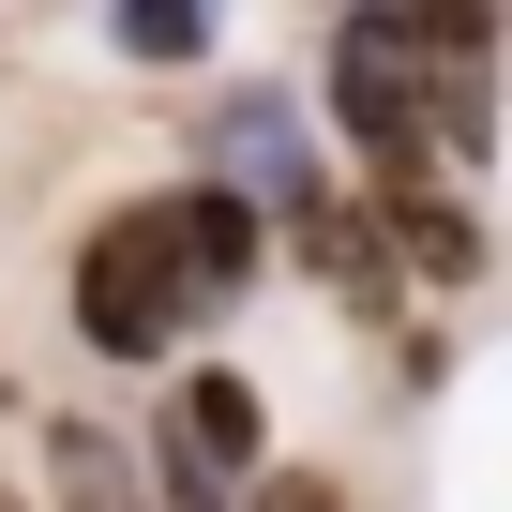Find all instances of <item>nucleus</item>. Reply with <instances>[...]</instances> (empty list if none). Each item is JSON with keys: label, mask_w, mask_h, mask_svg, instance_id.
<instances>
[{"label": "nucleus", "mask_w": 512, "mask_h": 512, "mask_svg": "<svg viewBox=\"0 0 512 512\" xmlns=\"http://www.w3.org/2000/svg\"><path fill=\"white\" fill-rule=\"evenodd\" d=\"M332 121H347V151H362L377 196H392V181H437V151H422V76H407V16H347V31H332Z\"/></svg>", "instance_id": "f257e3e1"}, {"label": "nucleus", "mask_w": 512, "mask_h": 512, "mask_svg": "<svg viewBox=\"0 0 512 512\" xmlns=\"http://www.w3.org/2000/svg\"><path fill=\"white\" fill-rule=\"evenodd\" d=\"M136 241H151V272H166V302H181V317H226V302L256 287V256H272V226H256V196H226V181L136 196Z\"/></svg>", "instance_id": "f03ea898"}, {"label": "nucleus", "mask_w": 512, "mask_h": 512, "mask_svg": "<svg viewBox=\"0 0 512 512\" xmlns=\"http://www.w3.org/2000/svg\"><path fill=\"white\" fill-rule=\"evenodd\" d=\"M76 332H91L106 362H151V347L181 332V302H166V272H151V241H136V211H106V226L76 241Z\"/></svg>", "instance_id": "7ed1b4c3"}, {"label": "nucleus", "mask_w": 512, "mask_h": 512, "mask_svg": "<svg viewBox=\"0 0 512 512\" xmlns=\"http://www.w3.org/2000/svg\"><path fill=\"white\" fill-rule=\"evenodd\" d=\"M166 422H181V497H211V482H256V467H272V422H256V392H241L226 362H196V377L166 392Z\"/></svg>", "instance_id": "20e7f679"}, {"label": "nucleus", "mask_w": 512, "mask_h": 512, "mask_svg": "<svg viewBox=\"0 0 512 512\" xmlns=\"http://www.w3.org/2000/svg\"><path fill=\"white\" fill-rule=\"evenodd\" d=\"M377 256L467 287V272H482V196H467V181H392V196H377Z\"/></svg>", "instance_id": "39448f33"}, {"label": "nucleus", "mask_w": 512, "mask_h": 512, "mask_svg": "<svg viewBox=\"0 0 512 512\" xmlns=\"http://www.w3.org/2000/svg\"><path fill=\"white\" fill-rule=\"evenodd\" d=\"M46 467H61V512H151V482L106 422H46Z\"/></svg>", "instance_id": "423d86ee"}, {"label": "nucleus", "mask_w": 512, "mask_h": 512, "mask_svg": "<svg viewBox=\"0 0 512 512\" xmlns=\"http://www.w3.org/2000/svg\"><path fill=\"white\" fill-rule=\"evenodd\" d=\"M121 46H136V61H196V46H211V16H181V0L151 16V0H136V16H121Z\"/></svg>", "instance_id": "0eeeda50"}, {"label": "nucleus", "mask_w": 512, "mask_h": 512, "mask_svg": "<svg viewBox=\"0 0 512 512\" xmlns=\"http://www.w3.org/2000/svg\"><path fill=\"white\" fill-rule=\"evenodd\" d=\"M256 512H347L332 467H256Z\"/></svg>", "instance_id": "6e6552de"}]
</instances>
